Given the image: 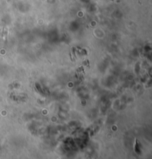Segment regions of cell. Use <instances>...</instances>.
Masks as SVG:
<instances>
[{
  "instance_id": "6da1fadb",
  "label": "cell",
  "mask_w": 152,
  "mask_h": 159,
  "mask_svg": "<svg viewBox=\"0 0 152 159\" xmlns=\"http://www.w3.org/2000/svg\"><path fill=\"white\" fill-rule=\"evenodd\" d=\"M71 60H72V61H74V60H76V56H75V52H74V48H73L71 49Z\"/></svg>"
}]
</instances>
